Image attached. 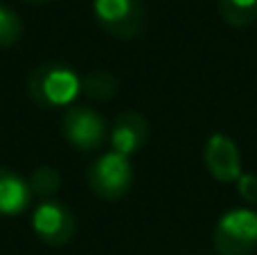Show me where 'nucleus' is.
I'll return each instance as SVG.
<instances>
[{"label":"nucleus","instance_id":"1","mask_svg":"<svg viewBox=\"0 0 257 255\" xmlns=\"http://www.w3.org/2000/svg\"><path fill=\"white\" fill-rule=\"evenodd\" d=\"M27 90L32 102L41 108H70L81 93V79L72 68L63 63H43L30 75Z\"/></svg>","mask_w":257,"mask_h":255},{"label":"nucleus","instance_id":"2","mask_svg":"<svg viewBox=\"0 0 257 255\" xmlns=\"http://www.w3.org/2000/svg\"><path fill=\"white\" fill-rule=\"evenodd\" d=\"M257 246V212L232 208L223 212L214 228V248L221 255H250Z\"/></svg>","mask_w":257,"mask_h":255},{"label":"nucleus","instance_id":"3","mask_svg":"<svg viewBox=\"0 0 257 255\" xmlns=\"http://www.w3.org/2000/svg\"><path fill=\"white\" fill-rule=\"evenodd\" d=\"M133 181V170L126 156L108 152L99 156L88 170V185L99 199L117 201L128 192Z\"/></svg>","mask_w":257,"mask_h":255},{"label":"nucleus","instance_id":"4","mask_svg":"<svg viewBox=\"0 0 257 255\" xmlns=\"http://www.w3.org/2000/svg\"><path fill=\"white\" fill-rule=\"evenodd\" d=\"M93 14L99 25L117 39H133L145 25L142 0H95Z\"/></svg>","mask_w":257,"mask_h":255},{"label":"nucleus","instance_id":"5","mask_svg":"<svg viewBox=\"0 0 257 255\" xmlns=\"http://www.w3.org/2000/svg\"><path fill=\"white\" fill-rule=\"evenodd\" d=\"M32 228L50 246H63L77 230L75 212L57 199H43L32 215Z\"/></svg>","mask_w":257,"mask_h":255},{"label":"nucleus","instance_id":"6","mask_svg":"<svg viewBox=\"0 0 257 255\" xmlns=\"http://www.w3.org/2000/svg\"><path fill=\"white\" fill-rule=\"evenodd\" d=\"M66 140L79 152H95L104 145L108 131L106 122L97 111L88 106H70L61 120Z\"/></svg>","mask_w":257,"mask_h":255},{"label":"nucleus","instance_id":"7","mask_svg":"<svg viewBox=\"0 0 257 255\" xmlns=\"http://www.w3.org/2000/svg\"><path fill=\"white\" fill-rule=\"evenodd\" d=\"M203 161L219 183H232L241 176V158L237 143L226 134H212L203 147Z\"/></svg>","mask_w":257,"mask_h":255},{"label":"nucleus","instance_id":"8","mask_svg":"<svg viewBox=\"0 0 257 255\" xmlns=\"http://www.w3.org/2000/svg\"><path fill=\"white\" fill-rule=\"evenodd\" d=\"M149 138V124L147 120L136 111H124L115 117L111 126V147L115 154L122 156H131L138 149H142V145Z\"/></svg>","mask_w":257,"mask_h":255},{"label":"nucleus","instance_id":"9","mask_svg":"<svg viewBox=\"0 0 257 255\" xmlns=\"http://www.w3.org/2000/svg\"><path fill=\"white\" fill-rule=\"evenodd\" d=\"M32 201V190L23 176L14 174L12 170L0 167V215L14 217L27 210Z\"/></svg>","mask_w":257,"mask_h":255},{"label":"nucleus","instance_id":"10","mask_svg":"<svg viewBox=\"0 0 257 255\" xmlns=\"http://www.w3.org/2000/svg\"><path fill=\"white\" fill-rule=\"evenodd\" d=\"M81 93L86 97L95 99V102H106V99L115 97L117 93V79L111 72L104 70H95L81 79Z\"/></svg>","mask_w":257,"mask_h":255},{"label":"nucleus","instance_id":"11","mask_svg":"<svg viewBox=\"0 0 257 255\" xmlns=\"http://www.w3.org/2000/svg\"><path fill=\"white\" fill-rule=\"evenodd\" d=\"M223 21L232 27H246L257 21V0H219Z\"/></svg>","mask_w":257,"mask_h":255},{"label":"nucleus","instance_id":"12","mask_svg":"<svg viewBox=\"0 0 257 255\" xmlns=\"http://www.w3.org/2000/svg\"><path fill=\"white\" fill-rule=\"evenodd\" d=\"M27 183H30L32 194H39L41 199H52V194L57 192L59 185H61V176H59L57 170L43 165V167H39V170L32 172V176H30Z\"/></svg>","mask_w":257,"mask_h":255},{"label":"nucleus","instance_id":"13","mask_svg":"<svg viewBox=\"0 0 257 255\" xmlns=\"http://www.w3.org/2000/svg\"><path fill=\"white\" fill-rule=\"evenodd\" d=\"M23 34V23L18 14L7 5H0V48H12Z\"/></svg>","mask_w":257,"mask_h":255},{"label":"nucleus","instance_id":"14","mask_svg":"<svg viewBox=\"0 0 257 255\" xmlns=\"http://www.w3.org/2000/svg\"><path fill=\"white\" fill-rule=\"evenodd\" d=\"M237 192L246 203H257V174L241 172V176L237 179Z\"/></svg>","mask_w":257,"mask_h":255},{"label":"nucleus","instance_id":"15","mask_svg":"<svg viewBox=\"0 0 257 255\" xmlns=\"http://www.w3.org/2000/svg\"><path fill=\"white\" fill-rule=\"evenodd\" d=\"M30 3H45V0H30Z\"/></svg>","mask_w":257,"mask_h":255}]
</instances>
